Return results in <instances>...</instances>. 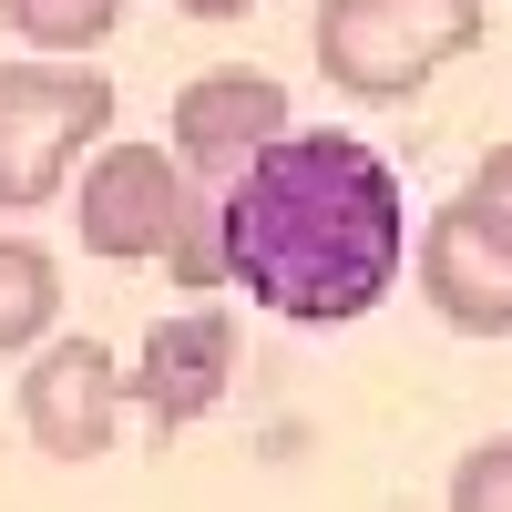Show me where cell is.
Returning <instances> with one entry per match:
<instances>
[{"label": "cell", "instance_id": "cell-1", "mask_svg": "<svg viewBox=\"0 0 512 512\" xmlns=\"http://www.w3.org/2000/svg\"><path fill=\"white\" fill-rule=\"evenodd\" d=\"M226 287L287 328H359L410 277V185L369 134H287L216 205Z\"/></svg>", "mask_w": 512, "mask_h": 512}, {"label": "cell", "instance_id": "cell-2", "mask_svg": "<svg viewBox=\"0 0 512 512\" xmlns=\"http://www.w3.org/2000/svg\"><path fill=\"white\" fill-rule=\"evenodd\" d=\"M103 144H113V72L0 62V216H41Z\"/></svg>", "mask_w": 512, "mask_h": 512}, {"label": "cell", "instance_id": "cell-3", "mask_svg": "<svg viewBox=\"0 0 512 512\" xmlns=\"http://www.w3.org/2000/svg\"><path fill=\"white\" fill-rule=\"evenodd\" d=\"M492 31L482 0H318V72L349 103H410Z\"/></svg>", "mask_w": 512, "mask_h": 512}, {"label": "cell", "instance_id": "cell-4", "mask_svg": "<svg viewBox=\"0 0 512 512\" xmlns=\"http://www.w3.org/2000/svg\"><path fill=\"white\" fill-rule=\"evenodd\" d=\"M195 216H205V195L185 185L175 144H134V134H113L93 164H82V195H72V226H82V246H93V256H113V267L175 256Z\"/></svg>", "mask_w": 512, "mask_h": 512}, {"label": "cell", "instance_id": "cell-5", "mask_svg": "<svg viewBox=\"0 0 512 512\" xmlns=\"http://www.w3.org/2000/svg\"><path fill=\"white\" fill-rule=\"evenodd\" d=\"M164 134H175V164H185V185L205 195L216 185V205L267 164L287 134H297V113H287V82L277 72H246V62H226V72H195L185 93H175V113H164Z\"/></svg>", "mask_w": 512, "mask_h": 512}, {"label": "cell", "instance_id": "cell-6", "mask_svg": "<svg viewBox=\"0 0 512 512\" xmlns=\"http://www.w3.org/2000/svg\"><path fill=\"white\" fill-rule=\"evenodd\" d=\"M123 410H134V369H123L103 338H52L21 379V431L52 461H103Z\"/></svg>", "mask_w": 512, "mask_h": 512}, {"label": "cell", "instance_id": "cell-7", "mask_svg": "<svg viewBox=\"0 0 512 512\" xmlns=\"http://www.w3.org/2000/svg\"><path fill=\"white\" fill-rule=\"evenodd\" d=\"M410 267H420V297L441 308V328H461V338H502L512 328V236L482 216L472 195L431 205Z\"/></svg>", "mask_w": 512, "mask_h": 512}, {"label": "cell", "instance_id": "cell-8", "mask_svg": "<svg viewBox=\"0 0 512 512\" xmlns=\"http://www.w3.org/2000/svg\"><path fill=\"white\" fill-rule=\"evenodd\" d=\"M226 379H236V318L226 308L154 318L144 349H134V410L154 431H195V420L226 400Z\"/></svg>", "mask_w": 512, "mask_h": 512}, {"label": "cell", "instance_id": "cell-9", "mask_svg": "<svg viewBox=\"0 0 512 512\" xmlns=\"http://www.w3.org/2000/svg\"><path fill=\"white\" fill-rule=\"evenodd\" d=\"M62 328V256L0 226V359H41Z\"/></svg>", "mask_w": 512, "mask_h": 512}, {"label": "cell", "instance_id": "cell-10", "mask_svg": "<svg viewBox=\"0 0 512 512\" xmlns=\"http://www.w3.org/2000/svg\"><path fill=\"white\" fill-rule=\"evenodd\" d=\"M0 21L31 41V62H41V52H52V62H82L93 41H113L123 0H0Z\"/></svg>", "mask_w": 512, "mask_h": 512}, {"label": "cell", "instance_id": "cell-11", "mask_svg": "<svg viewBox=\"0 0 512 512\" xmlns=\"http://www.w3.org/2000/svg\"><path fill=\"white\" fill-rule=\"evenodd\" d=\"M451 512H512V441H472V451H461Z\"/></svg>", "mask_w": 512, "mask_h": 512}, {"label": "cell", "instance_id": "cell-12", "mask_svg": "<svg viewBox=\"0 0 512 512\" xmlns=\"http://www.w3.org/2000/svg\"><path fill=\"white\" fill-rule=\"evenodd\" d=\"M461 195H472V205H482V216H492V226L512 236V144H492V154L472 164V185H461Z\"/></svg>", "mask_w": 512, "mask_h": 512}, {"label": "cell", "instance_id": "cell-13", "mask_svg": "<svg viewBox=\"0 0 512 512\" xmlns=\"http://www.w3.org/2000/svg\"><path fill=\"white\" fill-rule=\"evenodd\" d=\"M164 11H185V21H246L256 0H164Z\"/></svg>", "mask_w": 512, "mask_h": 512}]
</instances>
